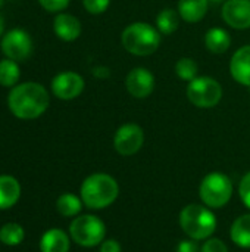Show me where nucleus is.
<instances>
[{
	"mask_svg": "<svg viewBox=\"0 0 250 252\" xmlns=\"http://www.w3.org/2000/svg\"><path fill=\"white\" fill-rule=\"evenodd\" d=\"M203 43L208 52L214 55H222L231 46V35L227 30L221 27H212L205 32Z\"/></svg>",
	"mask_w": 250,
	"mask_h": 252,
	"instance_id": "dca6fc26",
	"label": "nucleus"
},
{
	"mask_svg": "<svg viewBox=\"0 0 250 252\" xmlns=\"http://www.w3.org/2000/svg\"><path fill=\"white\" fill-rule=\"evenodd\" d=\"M221 18L234 30H249L250 0H225L222 3Z\"/></svg>",
	"mask_w": 250,
	"mask_h": 252,
	"instance_id": "f8f14e48",
	"label": "nucleus"
},
{
	"mask_svg": "<svg viewBox=\"0 0 250 252\" xmlns=\"http://www.w3.org/2000/svg\"><path fill=\"white\" fill-rule=\"evenodd\" d=\"M69 236L77 245L84 248H93L105 241L106 226L96 216H77L69 224Z\"/></svg>",
	"mask_w": 250,
	"mask_h": 252,
	"instance_id": "423d86ee",
	"label": "nucleus"
},
{
	"mask_svg": "<svg viewBox=\"0 0 250 252\" xmlns=\"http://www.w3.org/2000/svg\"><path fill=\"white\" fill-rule=\"evenodd\" d=\"M225 0H209V3H212V4H221V3H224Z\"/></svg>",
	"mask_w": 250,
	"mask_h": 252,
	"instance_id": "473e14b6",
	"label": "nucleus"
},
{
	"mask_svg": "<svg viewBox=\"0 0 250 252\" xmlns=\"http://www.w3.org/2000/svg\"><path fill=\"white\" fill-rule=\"evenodd\" d=\"M174 71L177 74L178 78H181L183 81H187L190 83L192 80H194L196 77H199V65L197 62L193 59V58H180L177 62H175V66H174Z\"/></svg>",
	"mask_w": 250,
	"mask_h": 252,
	"instance_id": "b1692460",
	"label": "nucleus"
},
{
	"mask_svg": "<svg viewBox=\"0 0 250 252\" xmlns=\"http://www.w3.org/2000/svg\"><path fill=\"white\" fill-rule=\"evenodd\" d=\"M85 83L84 78L74 71H63L53 77L52 92L57 99L72 100L77 99L84 92Z\"/></svg>",
	"mask_w": 250,
	"mask_h": 252,
	"instance_id": "9d476101",
	"label": "nucleus"
},
{
	"mask_svg": "<svg viewBox=\"0 0 250 252\" xmlns=\"http://www.w3.org/2000/svg\"><path fill=\"white\" fill-rule=\"evenodd\" d=\"M83 199L74 193H62L56 201V210L63 217H77L83 210Z\"/></svg>",
	"mask_w": 250,
	"mask_h": 252,
	"instance_id": "412c9836",
	"label": "nucleus"
},
{
	"mask_svg": "<svg viewBox=\"0 0 250 252\" xmlns=\"http://www.w3.org/2000/svg\"><path fill=\"white\" fill-rule=\"evenodd\" d=\"M69 247V236L62 229H49L40 239L41 252H68Z\"/></svg>",
	"mask_w": 250,
	"mask_h": 252,
	"instance_id": "f3484780",
	"label": "nucleus"
},
{
	"mask_svg": "<svg viewBox=\"0 0 250 252\" xmlns=\"http://www.w3.org/2000/svg\"><path fill=\"white\" fill-rule=\"evenodd\" d=\"M3 31H4V21H3V18L0 16V37L3 35Z\"/></svg>",
	"mask_w": 250,
	"mask_h": 252,
	"instance_id": "2f4dec72",
	"label": "nucleus"
},
{
	"mask_svg": "<svg viewBox=\"0 0 250 252\" xmlns=\"http://www.w3.org/2000/svg\"><path fill=\"white\" fill-rule=\"evenodd\" d=\"M180 21H181V16H180V13H178L177 9L165 7V9H162L156 15L155 27L158 28V31L162 35H171V34H174L178 30Z\"/></svg>",
	"mask_w": 250,
	"mask_h": 252,
	"instance_id": "6ab92c4d",
	"label": "nucleus"
},
{
	"mask_svg": "<svg viewBox=\"0 0 250 252\" xmlns=\"http://www.w3.org/2000/svg\"><path fill=\"white\" fill-rule=\"evenodd\" d=\"M144 145V131L136 123H125L116 128L113 148L122 157L136 155Z\"/></svg>",
	"mask_w": 250,
	"mask_h": 252,
	"instance_id": "6e6552de",
	"label": "nucleus"
},
{
	"mask_svg": "<svg viewBox=\"0 0 250 252\" xmlns=\"http://www.w3.org/2000/svg\"><path fill=\"white\" fill-rule=\"evenodd\" d=\"M186 94L189 102L200 109L215 108L222 99V86L209 75H199L187 84Z\"/></svg>",
	"mask_w": 250,
	"mask_h": 252,
	"instance_id": "0eeeda50",
	"label": "nucleus"
},
{
	"mask_svg": "<svg viewBox=\"0 0 250 252\" xmlns=\"http://www.w3.org/2000/svg\"><path fill=\"white\" fill-rule=\"evenodd\" d=\"M55 34L63 41H74L81 35L83 27L77 16L65 12H59L53 21Z\"/></svg>",
	"mask_w": 250,
	"mask_h": 252,
	"instance_id": "4468645a",
	"label": "nucleus"
},
{
	"mask_svg": "<svg viewBox=\"0 0 250 252\" xmlns=\"http://www.w3.org/2000/svg\"><path fill=\"white\" fill-rule=\"evenodd\" d=\"M183 232L194 241H206L217 230V217L211 208L202 204L186 205L178 217Z\"/></svg>",
	"mask_w": 250,
	"mask_h": 252,
	"instance_id": "20e7f679",
	"label": "nucleus"
},
{
	"mask_svg": "<svg viewBox=\"0 0 250 252\" xmlns=\"http://www.w3.org/2000/svg\"><path fill=\"white\" fill-rule=\"evenodd\" d=\"M21 77V71L16 61L1 59L0 61V86L3 87H15Z\"/></svg>",
	"mask_w": 250,
	"mask_h": 252,
	"instance_id": "4be33fe9",
	"label": "nucleus"
},
{
	"mask_svg": "<svg viewBox=\"0 0 250 252\" xmlns=\"http://www.w3.org/2000/svg\"><path fill=\"white\" fill-rule=\"evenodd\" d=\"M49 105V92L34 81L16 84L7 96V106L19 120H35L47 111Z\"/></svg>",
	"mask_w": 250,
	"mask_h": 252,
	"instance_id": "f257e3e1",
	"label": "nucleus"
},
{
	"mask_svg": "<svg viewBox=\"0 0 250 252\" xmlns=\"http://www.w3.org/2000/svg\"><path fill=\"white\" fill-rule=\"evenodd\" d=\"M25 232L18 223H7L0 229V242L7 247H16L24 242Z\"/></svg>",
	"mask_w": 250,
	"mask_h": 252,
	"instance_id": "5701e85b",
	"label": "nucleus"
},
{
	"mask_svg": "<svg viewBox=\"0 0 250 252\" xmlns=\"http://www.w3.org/2000/svg\"><path fill=\"white\" fill-rule=\"evenodd\" d=\"M209 4V0H178L177 10L184 22L197 24L206 16Z\"/></svg>",
	"mask_w": 250,
	"mask_h": 252,
	"instance_id": "2eb2a0df",
	"label": "nucleus"
},
{
	"mask_svg": "<svg viewBox=\"0 0 250 252\" xmlns=\"http://www.w3.org/2000/svg\"><path fill=\"white\" fill-rule=\"evenodd\" d=\"M100 252H121V245L116 239H105L100 244Z\"/></svg>",
	"mask_w": 250,
	"mask_h": 252,
	"instance_id": "c756f323",
	"label": "nucleus"
},
{
	"mask_svg": "<svg viewBox=\"0 0 250 252\" xmlns=\"http://www.w3.org/2000/svg\"><path fill=\"white\" fill-rule=\"evenodd\" d=\"M156 86L155 75L144 66L133 68L125 77V89L131 97L146 99L149 97Z\"/></svg>",
	"mask_w": 250,
	"mask_h": 252,
	"instance_id": "9b49d317",
	"label": "nucleus"
},
{
	"mask_svg": "<svg viewBox=\"0 0 250 252\" xmlns=\"http://www.w3.org/2000/svg\"><path fill=\"white\" fill-rule=\"evenodd\" d=\"M230 74L233 80L250 87V44L239 47L230 59Z\"/></svg>",
	"mask_w": 250,
	"mask_h": 252,
	"instance_id": "ddd939ff",
	"label": "nucleus"
},
{
	"mask_svg": "<svg viewBox=\"0 0 250 252\" xmlns=\"http://www.w3.org/2000/svg\"><path fill=\"white\" fill-rule=\"evenodd\" d=\"M234 192L231 179L220 171L206 174L199 186V196L203 205L211 210H220L225 207Z\"/></svg>",
	"mask_w": 250,
	"mask_h": 252,
	"instance_id": "39448f33",
	"label": "nucleus"
},
{
	"mask_svg": "<svg viewBox=\"0 0 250 252\" xmlns=\"http://www.w3.org/2000/svg\"><path fill=\"white\" fill-rule=\"evenodd\" d=\"M1 52L7 59L21 62L25 61L32 52V40L22 28H13L3 34L0 43Z\"/></svg>",
	"mask_w": 250,
	"mask_h": 252,
	"instance_id": "1a4fd4ad",
	"label": "nucleus"
},
{
	"mask_svg": "<svg viewBox=\"0 0 250 252\" xmlns=\"http://www.w3.org/2000/svg\"><path fill=\"white\" fill-rule=\"evenodd\" d=\"M21 198V185L13 176H0V210L12 208Z\"/></svg>",
	"mask_w": 250,
	"mask_h": 252,
	"instance_id": "a211bd4d",
	"label": "nucleus"
},
{
	"mask_svg": "<svg viewBox=\"0 0 250 252\" xmlns=\"http://www.w3.org/2000/svg\"><path fill=\"white\" fill-rule=\"evenodd\" d=\"M109 4H111V0H83V6L90 15L105 13Z\"/></svg>",
	"mask_w": 250,
	"mask_h": 252,
	"instance_id": "393cba45",
	"label": "nucleus"
},
{
	"mask_svg": "<svg viewBox=\"0 0 250 252\" xmlns=\"http://www.w3.org/2000/svg\"><path fill=\"white\" fill-rule=\"evenodd\" d=\"M230 238L237 247L250 250V214H243L233 221Z\"/></svg>",
	"mask_w": 250,
	"mask_h": 252,
	"instance_id": "aec40b11",
	"label": "nucleus"
},
{
	"mask_svg": "<svg viewBox=\"0 0 250 252\" xmlns=\"http://www.w3.org/2000/svg\"><path fill=\"white\" fill-rule=\"evenodd\" d=\"M93 75L97 78H108L111 75V71L106 66H96L93 68Z\"/></svg>",
	"mask_w": 250,
	"mask_h": 252,
	"instance_id": "7c9ffc66",
	"label": "nucleus"
},
{
	"mask_svg": "<svg viewBox=\"0 0 250 252\" xmlns=\"http://www.w3.org/2000/svg\"><path fill=\"white\" fill-rule=\"evenodd\" d=\"M239 195H240L242 202L250 210V171L249 173H246V174L242 177V180H240V185H239Z\"/></svg>",
	"mask_w": 250,
	"mask_h": 252,
	"instance_id": "bb28decb",
	"label": "nucleus"
},
{
	"mask_svg": "<svg viewBox=\"0 0 250 252\" xmlns=\"http://www.w3.org/2000/svg\"><path fill=\"white\" fill-rule=\"evenodd\" d=\"M119 196L118 182L106 173H94L84 179L80 188V198L90 210H103L112 205Z\"/></svg>",
	"mask_w": 250,
	"mask_h": 252,
	"instance_id": "f03ea898",
	"label": "nucleus"
},
{
	"mask_svg": "<svg viewBox=\"0 0 250 252\" xmlns=\"http://www.w3.org/2000/svg\"><path fill=\"white\" fill-rule=\"evenodd\" d=\"M162 41V34L158 28L149 22H131L121 34L122 47L134 56H150L153 55Z\"/></svg>",
	"mask_w": 250,
	"mask_h": 252,
	"instance_id": "7ed1b4c3",
	"label": "nucleus"
},
{
	"mask_svg": "<svg viewBox=\"0 0 250 252\" xmlns=\"http://www.w3.org/2000/svg\"><path fill=\"white\" fill-rule=\"evenodd\" d=\"M71 0H38L40 6L47 12H62L68 7Z\"/></svg>",
	"mask_w": 250,
	"mask_h": 252,
	"instance_id": "cd10ccee",
	"label": "nucleus"
},
{
	"mask_svg": "<svg viewBox=\"0 0 250 252\" xmlns=\"http://www.w3.org/2000/svg\"><path fill=\"white\" fill-rule=\"evenodd\" d=\"M200 252H228V248L220 238H209L203 242Z\"/></svg>",
	"mask_w": 250,
	"mask_h": 252,
	"instance_id": "a878e982",
	"label": "nucleus"
},
{
	"mask_svg": "<svg viewBox=\"0 0 250 252\" xmlns=\"http://www.w3.org/2000/svg\"><path fill=\"white\" fill-rule=\"evenodd\" d=\"M196 242L197 241L194 239H184L177 245L175 252H200V248Z\"/></svg>",
	"mask_w": 250,
	"mask_h": 252,
	"instance_id": "c85d7f7f",
	"label": "nucleus"
}]
</instances>
